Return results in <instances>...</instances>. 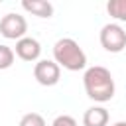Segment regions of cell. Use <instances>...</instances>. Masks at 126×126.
Returning a JSON list of instances; mask_svg holds the SVG:
<instances>
[{
	"label": "cell",
	"instance_id": "10",
	"mask_svg": "<svg viewBox=\"0 0 126 126\" xmlns=\"http://www.w3.org/2000/svg\"><path fill=\"white\" fill-rule=\"evenodd\" d=\"M14 59H16V51L4 43H0V71L4 69H10L14 65Z\"/></svg>",
	"mask_w": 126,
	"mask_h": 126
},
{
	"label": "cell",
	"instance_id": "5",
	"mask_svg": "<svg viewBox=\"0 0 126 126\" xmlns=\"http://www.w3.org/2000/svg\"><path fill=\"white\" fill-rule=\"evenodd\" d=\"M33 77L41 87H53V85L59 83L61 67L53 59H39L33 65Z\"/></svg>",
	"mask_w": 126,
	"mask_h": 126
},
{
	"label": "cell",
	"instance_id": "9",
	"mask_svg": "<svg viewBox=\"0 0 126 126\" xmlns=\"http://www.w3.org/2000/svg\"><path fill=\"white\" fill-rule=\"evenodd\" d=\"M106 12L114 20L126 22V0H108L106 2Z\"/></svg>",
	"mask_w": 126,
	"mask_h": 126
},
{
	"label": "cell",
	"instance_id": "4",
	"mask_svg": "<svg viewBox=\"0 0 126 126\" xmlns=\"http://www.w3.org/2000/svg\"><path fill=\"white\" fill-rule=\"evenodd\" d=\"M26 32H28V22L24 16L16 14V12H10L6 16H2L0 20V33L6 37V39H22L26 37Z\"/></svg>",
	"mask_w": 126,
	"mask_h": 126
},
{
	"label": "cell",
	"instance_id": "6",
	"mask_svg": "<svg viewBox=\"0 0 126 126\" xmlns=\"http://www.w3.org/2000/svg\"><path fill=\"white\" fill-rule=\"evenodd\" d=\"M16 55L22 59V61H39V55H41V43L35 39V37H22L16 41Z\"/></svg>",
	"mask_w": 126,
	"mask_h": 126
},
{
	"label": "cell",
	"instance_id": "12",
	"mask_svg": "<svg viewBox=\"0 0 126 126\" xmlns=\"http://www.w3.org/2000/svg\"><path fill=\"white\" fill-rule=\"evenodd\" d=\"M51 126H77V120L73 116H69V114H59L51 122Z\"/></svg>",
	"mask_w": 126,
	"mask_h": 126
},
{
	"label": "cell",
	"instance_id": "7",
	"mask_svg": "<svg viewBox=\"0 0 126 126\" xmlns=\"http://www.w3.org/2000/svg\"><path fill=\"white\" fill-rule=\"evenodd\" d=\"M108 110L104 106H91L83 114V126H108Z\"/></svg>",
	"mask_w": 126,
	"mask_h": 126
},
{
	"label": "cell",
	"instance_id": "13",
	"mask_svg": "<svg viewBox=\"0 0 126 126\" xmlns=\"http://www.w3.org/2000/svg\"><path fill=\"white\" fill-rule=\"evenodd\" d=\"M112 126H126V122H124V120H120V122H114Z\"/></svg>",
	"mask_w": 126,
	"mask_h": 126
},
{
	"label": "cell",
	"instance_id": "3",
	"mask_svg": "<svg viewBox=\"0 0 126 126\" xmlns=\"http://www.w3.org/2000/svg\"><path fill=\"white\" fill-rule=\"evenodd\" d=\"M98 39L108 53H120L126 47V32L120 24H104L98 33Z\"/></svg>",
	"mask_w": 126,
	"mask_h": 126
},
{
	"label": "cell",
	"instance_id": "8",
	"mask_svg": "<svg viewBox=\"0 0 126 126\" xmlns=\"http://www.w3.org/2000/svg\"><path fill=\"white\" fill-rule=\"evenodd\" d=\"M22 8L37 18H51L53 16V4L47 0H24Z\"/></svg>",
	"mask_w": 126,
	"mask_h": 126
},
{
	"label": "cell",
	"instance_id": "2",
	"mask_svg": "<svg viewBox=\"0 0 126 126\" xmlns=\"http://www.w3.org/2000/svg\"><path fill=\"white\" fill-rule=\"evenodd\" d=\"M53 61L67 71H81L87 67V55L73 37H61L55 41Z\"/></svg>",
	"mask_w": 126,
	"mask_h": 126
},
{
	"label": "cell",
	"instance_id": "1",
	"mask_svg": "<svg viewBox=\"0 0 126 126\" xmlns=\"http://www.w3.org/2000/svg\"><path fill=\"white\" fill-rule=\"evenodd\" d=\"M83 87H85L87 96L94 102H108L116 91L112 73L102 65H94V67H89L85 71Z\"/></svg>",
	"mask_w": 126,
	"mask_h": 126
},
{
	"label": "cell",
	"instance_id": "11",
	"mask_svg": "<svg viewBox=\"0 0 126 126\" xmlns=\"http://www.w3.org/2000/svg\"><path fill=\"white\" fill-rule=\"evenodd\" d=\"M18 126H45V118L37 112H28V114L22 116Z\"/></svg>",
	"mask_w": 126,
	"mask_h": 126
}]
</instances>
